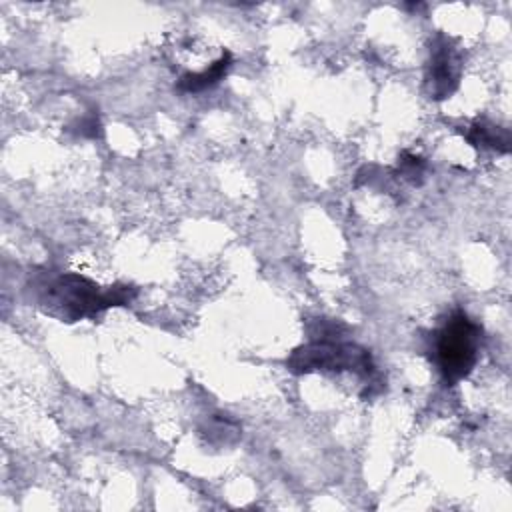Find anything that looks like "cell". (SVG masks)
I'll list each match as a JSON object with an SVG mask.
<instances>
[{
  "mask_svg": "<svg viewBox=\"0 0 512 512\" xmlns=\"http://www.w3.org/2000/svg\"><path fill=\"white\" fill-rule=\"evenodd\" d=\"M136 292L138 290L130 284L102 288L82 274L62 272L40 286L38 302L48 314L76 322L80 318H94L114 306H126L134 300Z\"/></svg>",
  "mask_w": 512,
  "mask_h": 512,
  "instance_id": "cell-1",
  "label": "cell"
},
{
  "mask_svg": "<svg viewBox=\"0 0 512 512\" xmlns=\"http://www.w3.org/2000/svg\"><path fill=\"white\" fill-rule=\"evenodd\" d=\"M286 370L292 374L354 372L364 382L362 398H372L384 388V378L376 370L372 354L358 344L342 342L338 338H312L294 348L286 358Z\"/></svg>",
  "mask_w": 512,
  "mask_h": 512,
  "instance_id": "cell-2",
  "label": "cell"
},
{
  "mask_svg": "<svg viewBox=\"0 0 512 512\" xmlns=\"http://www.w3.org/2000/svg\"><path fill=\"white\" fill-rule=\"evenodd\" d=\"M482 328L464 310H454L434 332L432 348L440 378L446 386L464 380L478 362Z\"/></svg>",
  "mask_w": 512,
  "mask_h": 512,
  "instance_id": "cell-3",
  "label": "cell"
},
{
  "mask_svg": "<svg viewBox=\"0 0 512 512\" xmlns=\"http://www.w3.org/2000/svg\"><path fill=\"white\" fill-rule=\"evenodd\" d=\"M460 74H462L460 48L446 34H436L430 44V58L424 74L428 96L432 100L450 98L460 84Z\"/></svg>",
  "mask_w": 512,
  "mask_h": 512,
  "instance_id": "cell-4",
  "label": "cell"
},
{
  "mask_svg": "<svg viewBox=\"0 0 512 512\" xmlns=\"http://www.w3.org/2000/svg\"><path fill=\"white\" fill-rule=\"evenodd\" d=\"M464 138L470 146L480 150H496L500 154H508L512 148L508 128H502L488 120H474L464 132Z\"/></svg>",
  "mask_w": 512,
  "mask_h": 512,
  "instance_id": "cell-5",
  "label": "cell"
},
{
  "mask_svg": "<svg viewBox=\"0 0 512 512\" xmlns=\"http://www.w3.org/2000/svg\"><path fill=\"white\" fill-rule=\"evenodd\" d=\"M230 66H232V54L228 50H224L220 54V58L214 60L202 72H186V74H182L180 80L176 82V88L180 92H188V94H196V92L208 90V88L216 86L226 76Z\"/></svg>",
  "mask_w": 512,
  "mask_h": 512,
  "instance_id": "cell-6",
  "label": "cell"
},
{
  "mask_svg": "<svg viewBox=\"0 0 512 512\" xmlns=\"http://www.w3.org/2000/svg\"><path fill=\"white\" fill-rule=\"evenodd\" d=\"M426 172V160L412 152H402L398 160V176L412 184H422Z\"/></svg>",
  "mask_w": 512,
  "mask_h": 512,
  "instance_id": "cell-7",
  "label": "cell"
},
{
  "mask_svg": "<svg viewBox=\"0 0 512 512\" xmlns=\"http://www.w3.org/2000/svg\"><path fill=\"white\" fill-rule=\"evenodd\" d=\"M72 130L82 138H100L102 136V124H100L96 112H90V114L78 118L76 124L72 126Z\"/></svg>",
  "mask_w": 512,
  "mask_h": 512,
  "instance_id": "cell-8",
  "label": "cell"
}]
</instances>
